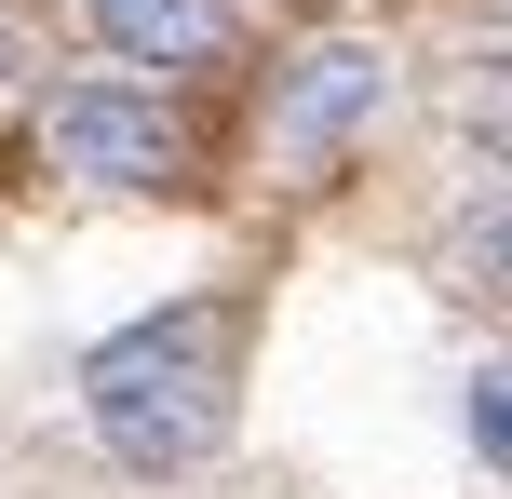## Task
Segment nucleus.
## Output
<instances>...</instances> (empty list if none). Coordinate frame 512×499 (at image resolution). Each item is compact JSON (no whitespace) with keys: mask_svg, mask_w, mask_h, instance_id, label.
Returning <instances> with one entry per match:
<instances>
[{"mask_svg":"<svg viewBox=\"0 0 512 499\" xmlns=\"http://www.w3.org/2000/svg\"><path fill=\"white\" fill-rule=\"evenodd\" d=\"M0 81H27V27H14V0H0Z\"/></svg>","mask_w":512,"mask_h":499,"instance_id":"nucleus-8","label":"nucleus"},{"mask_svg":"<svg viewBox=\"0 0 512 499\" xmlns=\"http://www.w3.org/2000/svg\"><path fill=\"white\" fill-rule=\"evenodd\" d=\"M459 446L486 459V473L512 486V351H486V365L459 378Z\"/></svg>","mask_w":512,"mask_h":499,"instance_id":"nucleus-7","label":"nucleus"},{"mask_svg":"<svg viewBox=\"0 0 512 499\" xmlns=\"http://www.w3.org/2000/svg\"><path fill=\"white\" fill-rule=\"evenodd\" d=\"M243 365H256V284H189L81 351V432L108 446V473L189 486L243 432Z\"/></svg>","mask_w":512,"mask_h":499,"instance_id":"nucleus-1","label":"nucleus"},{"mask_svg":"<svg viewBox=\"0 0 512 499\" xmlns=\"http://www.w3.org/2000/svg\"><path fill=\"white\" fill-rule=\"evenodd\" d=\"M391 122V54L364 41V27H324V41H297L270 68V95H256V149H270L283 189H337L351 176V149Z\"/></svg>","mask_w":512,"mask_h":499,"instance_id":"nucleus-3","label":"nucleus"},{"mask_svg":"<svg viewBox=\"0 0 512 499\" xmlns=\"http://www.w3.org/2000/svg\"><path fill=\"white\" fill-rule=\"evenodd\" d=\"M432 270H445V297H459V311H499V324H512V176H486L459 216H445Z\"/></svg>","mask_w":512,"mask_h":499,"instance_id":"nucleus-5","label":"nucleus"},{"mask_svg":"<svg viewBox=\"0 0 512 499\" xmlns=\"http://www.w3.org/2000/svg\"><path fill=\"white\" fill-rule=\"evenodd\" d=\"M445 108H459V135H472V149L512 176V27H499V41L459 68V95H445Z\"/></svg>","mask_w":512,"mask_h":499,"instance_id":"nucleus-6","label":"nucleus"},{"mask_svg":"<svg viewBox=\"0 0 512 499\" xmlns=\"http://www.w3.org/2000/svg\"><path fill=\"white\" fill-rule=\"evenodd\" d=\"M81 27H95V54L176 81V68H230L243 27H256V0H81Z\"/></svg>","mask_w":512,"mask_h":499,"instance_id":"nucleus-4","label":"nucleus"},{"mask_svg":"<svg viewBox=\"0 0 512 499\" xmlns=\"http://www.w3.org/2000/svg\"><path fill=\"white\" fill-rule=\"evenodd\" d=\"M27 135H41V162L68 189H122V203H189V189H203V135H189V108L162 95L149 68H68V81H41Z\"/></svg>","mask_w":512,"mask_h":499,"instance_id":"nucleus-2","label":"nucleus"}]
</instances>
